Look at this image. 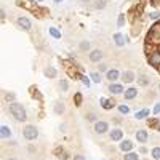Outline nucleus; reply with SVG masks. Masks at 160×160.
Listing matches in <instances>:
<instances>
[{
    "instance_id": "33",
    "label": "nucleus",
    "mask_w": 160,
    "mask_h": 160,
    "mask_svg": "<svg viewBox=\"0 0 160 160\" xmlns=\"http://www.w3.org/2000/svg\"><path fill=\"white\" fill-rule=\"evenodd\" d=\"M75 104L77 106L82 104V95H80V93H75Z\"/></svg>"
},
{
    "instance_id": "37",
    "label": "nucleus",
    "mask_w": 160,
    "mask_h": 160,
    "mask_svg": "<svg viewBox=\"0 0 160 160\" xmlns=\"http://www.w3.org/2000/svg\"><path fill=\"white\" fill-rule=\"evenodd\" d=\"M160 112V102H157V106L154 108V114H158Z\"/></svg>"
},
{
    "instance_id": "24",
    "label": "nucleus",
    "mask_w": 160,
    "mask_h": 160,
    "mask_svg": "<svg viewBox=\"0 0 160 160\" xmlns=\"http://www.w3.org/2000/svg\"><path fill=\"white\" fill-rule=\"evenodd\" d=\"M151 155H152V158L160 160V148H154V149H152V152H151Z\"/></svg>"
},
{
    "instance_id": "20",
    "label": "nucleus",
    "mask_w": 160,
    "mask_h": 160,
    "mask_svg": "<svg viewBox=\"0 0 160 160\" xmlns=\"http://www.w3.org/2000/svg\"><path fill=\"white\" fill-rule=\"evenodd\" d=\"M90 47H91V43L88 42V40H82V42H80V45H78V48L82 50V51H88Z\"/></svg>"
},
{
    "instance_id": "5",
    "label": "nucleus",
    "mask_w": 160,
    "mask_h": 160,
    "mask_svg": "<svg viewBox=\"0 0 160 160\" xmlns=\"http://www.w3.org/2000/svg\"><path fill=\"white\" fill-rule=\"evenodd\" d=\"M149 64L152 66V68H160V51H155L152 53V55L148 58Z\"/></svg>"
},
{
    "instance_id": "3",
    "label": "nucleus",
    "mask_w": 160,
    "mask_h": 160,
    "mask_svg": "<svg viewBox=\"0 0 160 160\" xmlns=\"http://www.w3.org/2000/svg\"><path fill=\"white\" fill-rule=\"evenodd\" d=\"M16 24H18V28L22 29V31H31V28H32L31 19L26 18V16H18L16 18Z\"/></svg>"
},
{
    "instance_id": "23",
    "label": "nucleus",
    "mask_w": 160,
    "mask_h": 160,
    "mask_svg": "<svg viewBox=\"0 0 160 160\" xmlns=\"http://www.w3.org/2000/svg\"><path fill=\"white\" fill-rule=\"evenodd\" d=\"M59 88L62 90V91H68L69 90V83H68V80H59Z\"/></svg>"
},
{
    "instance_id": "36",
    "label": "nucleus",
    "mask_w": 160,
    "mask_h": 160,
    "mask_svg": "<svg viewBox=\"0 0 160 160\" xmlns=\"http://www.w3.org/2000/svg\"><path fill=\"white\" fill-rule=\"evenodd\" d=\"M74 160H85V157L82 154H77V155H74Z\"/></svg>"
},
{
    "instance_id": "12",
    "label": "nucleus",
    "mask_w": 160,
    "mask_h": 160,
    "mask_svg": "<svg viewBox=\"0 0 160 160\" xmlns=\"http://www.w3.org/2000/svg\"><path fill=\"white\" fill-rule=\"evenodd\" d=\"M122 78H123L125 83H131L133 80H135V72H133V71H125L122 74Z\"/></svg>"
},
{
    "instance_id": "11",
    "label": "nucleus",
    "mask_w": 160,
    "mask_h": 160,
    "mask_svg": "<svg viewBox=\"0 0 160 160\" xmlns=\"http://www.w3.org/2000/svg\"><path fill=\"white\" fill-rule=\"evenodd\" d=\"M114 42H115L117 47H123L125 42H127V38H125L122 34H120V32H117V34H114Z\"/></svg>"
},
{
    "instance_id": "17",
    "label": "nucleus",
    "mask_w": 160,
    "mask_h": 160,
    "mask_svg": "<svg viewBox=\"0 0 160 160\" xmlns=\"http://www.w3.org/2000/svg\"><path fill=\"white\" fill-rule=\"evenodd\" d=\"M45 75H47L48 78H56L58 71H56L55 68H48V69H45Z\"/></svg>"
},
{
    "instance_id": "32",
    "label": "nucleus",
    "mask_w": 160,
    "mask_h": 160,
    "mask_svg": "<svg viewBox=\"0 0 160 160\" xmlns=\"http://www.w3.org/2000/svg\"><path fill=\"white\" fill-rule=\"evenodd\" d=\"M15 98H16L15 93H7V95H5V99L7 101H15Z\"/></svg>"
},
{
    "instance_id": "13",
    "label": "nucleus",
    "mask_w": 160,
    "mask_h": 160,
    "mask_svg": "<svg viewBox=\"0 0 160 160\" xmlns=\"http://www.w3.org/2000/svg\"><path fill=\"white\" fill-rule=\"evenodd\" d=\"M118 71L117 69H111V71H108V72H106V77H108V80H111V83H114L115 82V80L118 78Z\"/></svg>"
},
{
    "instance_id": "27",
    "label": "nucleus",
    "mask_w": 160,
    "mask_h": 160,
    "mask_svg": "<svg viewBox=\"0 0 160 160\" xmlns=\"http://www.w3.org/2000/svg\"><path fill=\"white\" fill-rule=\"evenodd\" d=\"M95 8H96V10H102V8H106V0H96Z\"/></svg>"
},
{
    "instance_id": "31",
    "label": "nucleus",
    "mask_w": 160,
    "mask_h": 160,
    "mask_svg": "<svg viewBox=\"0 0 160 160\" xmlns=\"http://www.w3.org/2000/svg\"><path fill=\"white\" fill-rule=\"evenodd\" d=\"M82 78V83L87 87V88H90V85H91V78H88V77H80Z\"/></svg>"
},
{
    "instance_id": "22",
    "label": "nucleus",
    "mask_w": 160,
    "mask_h": 160,
    "mask_svg": "<svg viewBox=\"0 0 160 160\" xmlns=\"http://www.w3.org/2000/svg\"><path fill=\"white\" fill-rule=\"evenodd\" d=\"M123 160H139V157H138V154H135V152H128V154H125Z\"/></svg>"
},
{
    "instance_id": "9",
    "label": "nucleus",
    "mask_w": 160,
    "mask_h": 160,
    "mask_svg": "<svg viewBox=\"0 0 160 160\" xmlns=\"http://www.w3.org/2000/svg\"><path fill=\"white\" fill-rule=\"evenodd\" d=\"M109 91L112 95H123V87L120 83H111L109 85Z\"/></svg>"
},
{
    "instance_id": "42",
    "label": "nucleus",
    "mask_w": 160,
    "mask_h": 160,
    "mask_svg": "<svg viewBox=\"0 0 160 160\" xmlns=\"http://www.w3.org/2000/svg\"><path fill=\"white\" fill-rule=\"evenodd\" d=\"M158 90H160V83H158Z\"/></svg>"
},
{
    "instance_id": "18",
    "label": "nucleus",
    "mask_w": 160,
    "mask_h": 160,
    "mask_svg": "<svg viewBox=\"0 0 160 160\" xmlns=\"http://www.w3.org/2000/svg\"><path fill=\"white\" fill-rule=\"evenodd\" d=\"M0 130H2V138H3V139H7V138L11 136V128H10V127L2 125V128H0Z\"/></svg>"
},
{
    "instance_id": "28",
    "label": "nucleus",
    "mask_w": 160,
    "mask_h": 160,
    "mask_svg": "<svg viewBox=\"0 0 160 160\" xmlns=\"http://www.w3.org/2000/svg\"><path fill=\"white\" fill-rule=\"evenodd\" d=\"M138 82H139V85L146 87V85H149V78L146 77V75H141V77H139V80H138Z\"/></svg>"
},
{
    "instance_id": "40",
    "label": "nucleus",
    "mask_w": 160,
    "mask_h": 160,
    "mask_svg": "<svg viewBox=\"0 0 160 160\" xmlns=\"http://www.w3.org/2000/svg\"><path fill=\"white\" fill-rule=\"evenodd\" d=\"M37 2H43V0H37Z\"/></svg>"
},
{
    "instance_id": "41",
    "label": "nucleus",
    "mask_w": 160,
    "mask_h": 160,
    "mask_svg": "<svg viewBox=\"0 0 160 160\" xmlns=\"http://www.w3.org/2000/svg\"><path fill=\"white\" fill-rule=\"evenodd\" d=\"M158 131H160V125H158Z\"/></svg>"
},
{
    "instance_id": "39",
    "label": "nucleus",
    "mask_w": 160,
    "mask_h": 160,
    "mask_svg": "<svg viewBox=\"0 0 160 160\" xmlns=\"http://www.w3.org/2000/svg\"><path fill=\"white\" fill-rule=\"evenodd\" d=\"M8 160H16V158H8Z\"/></svg>"
},
{
    "instance_id": "14",
    "label": "nucleus",
    "mask_w": 160,
    "mask_h": 160,
    "mask_svg": "<svg viewBox=\"0 0 160 160\" xmlns=\"http://www.w3.org/2000/svg\"><path fill=\"white\" fill-rule=\"evenodd\" d=\"M148 131L146 130H138L136 131V139H138V142H146L148 141Z\"/></svg>"
},
{
    "instance_id": "21",
    "label": "nucleus",
    "mask_w": 160,
    "mask_h": 160,
    "mask_svg": "<svg viewBox=\"0 0 160 160\" xmlns=\"http://www.w3.org/2000/svg\"><path fill=\"white\" fill-rule=\"evenodd\" d=\"M90 78H91V82L99 83V82H101V74H99V72H91V74H90Z\"/></svg>"
},
{
    "instance_id": "8",
    "label": "nucleus",
    "mask_w": 160,
    "mask_h": 160,
    "mask_svg": "<svg viewBox=\"0 0 160 160\" xmlns=\"http://www.w3.org/2000/svg\"><path fill=\"white\" fill-rule=\"evenodd\" d=\"M109 136H111L112 141H122V138H123V131L120 130V128H115V130H112V131L109 133Z\"/></svg>"
},
{
    "instance_id": "29",
    "label": "nucleus",
    "mask_w": 160,
    "mask_h": 160,
    "mask_svg": "<svg viewBox=\"0 0 160 160\" xmlns=\"http://www.w3.org/2000/svg\"><path fill=\"white\" fill-rule=\"evenodd\" d=\"M123 24H125V15H118L117 26H118V28H123Z\"/></svg>"
},
{
    "instance_id": "38",
    "label": "nucleus",
    "mask_w": 160,
    "mask_h": 160,
    "mask_svg": "<svg viewBox=\"0 0 160 160\" xmlns=\"http://www.w3.org/2000/svg\"><path fill=\"white\" fill-rule=\"evenodd\" d=\"M53 2H56V3H59V2H62V0H53Z\"/></svg>"
},
{
    "instance_id": "7",
    "label": "nucleus",
    "mask_w": 160,
    "mask_h": 160,
    "mask_svg": "<svg viewBox=\"0 0 160 160\" xmlns=\"http://www.w3.org/2000/svg\"><path fill=\"white\" fill-rule=\"evenodd\" d=\"M53 111H55L56 115H62L66 112V104L62 101H55V106H53Z\"/></svg>"
},
{
    "instance_id": "1",
    "label": "nucleus",
    "mask_w": 160,
    "mask_h": 160,
    "mask_svg": "<svg viewBox=\"0 0 160 160\" xmlns=\"http://www.w3.org/2000/svg\"><path fill=\"white\" fill-rule=\"evenodd\" d=\"M8 111L13 115V118L18 120V122H26V120H28V112H26L22 104H19V102H11Z\"/></svg>"
},
{
    "instance_id": "15",
    "label": "nucleus",
    "mask_w": 160,
    "mask_h": 160,
    "mask_svg": "<svg viewBox=\"0 0 160 160\" xmlns=\"http://www.w3.org/2000/svg\"><path fill=\"white\" fill-rule=\"evenodd\" d=\"M125 99H133V98H136V95H138V90L136 88H128V90H125Z\"/></svg>"
},
{
    "instance_id": "26",
    "label": "nucleus",
    "mask_w": 160,
    "mask_h": 160,
    "mask_svg": "<svg viewBox=\"0 0 160 160\" xmlns=\"http://www.w3.org/2000/svg\"><path fill=\"white\" fill-rule=\"evenodd\" d=\"M50 34L55 37V38H61V32H59L56 28H50Z\"/></svg>"
},
{
    "instance_id": "30",
    "label": "nucleus",
    "mask_w": 160,
    "mask_h": 160,
    "mask_svg": "<svg viewBox=\"0 0 160 160\" xmlns=\"http://www.w3.org/2000/svg\"><path fill=\"white\" fill-rule=\"evenodd\" d=\"M118 111L122 112V114H128L130 112V108H128V106H125V104H120L118 106Z\"/></svg>"
},
{
    "instance_id": "2",
    "label": "nucleus",
    "mask_w": 160,
    "mask_h": 160,
    "mask_svg": "<svg viewBox=\"0 0 160 160\" xmlns=\"http://www.w3.org/2000/svg\"><path fill=\"white\" fill-rule=\"evenodd\" d=\"M22 136L28 139V141H35L38 138V130L35 125H28V127H24L22 130Z\"/></svg>"
},
{
    "instance_id": "4",
    "label": "nucleus",
    "mask_w": 160,
    "mask_h": 160,
    "mask_svg": "<svg viewBox=\"0 0 160 160\" xmlns=\"http://www.w3.org/2000/svg\"><path fill=\"white\" fill-rule=\"evenodd\" d=\"M95 131L98 133V135H104V133H108V131H109L108 122H102V120H99V122H95Z\"/></svg>"
},
{
    "instance_id": "10",
    "label": "nucleus",
    "mask_w": 160,
    "mask_h": 160,
    "mask_svg": "<svg viewBox=\"0 0 160 160\" xmlns=\"http://www.w3.org/2000/svg\"><path fill=\"white\" fill-rule=\"evenodd\" d=\"M118 148H120V151H123V152H130V151L133 149V142H131L130 139H125V141H120V144H118Z\"/></svg>"
},
{
    "instance_id": "6",
    "label": "nucleus",
    "mask_w": 160,
    "mask_h": 160,
    "mask_svg": "<svg viewBox=\"0 0 160 160\" xmlns=\"http://www.w3.org/2000/svg\"><path fill=\"white\" fill-rule=\"evenodd\" d=\"M88 58H90L91 62H99V61L102 59V51H101V50H91L90 55H88Z\"/></svg>"
},
{
    "instance_id": "25",
    "label": "nucleus",
    "mask_w": 160,
    "mask_h": 160,
    "mask_svg": "<svg viewBox=\"0 0 160 160\" xmlns=\"http://www.w3.org/2000/svg\"><path fill=\"white\" fill-rule=\"evenodd\" d=\"M85 118H87V122H96V114L95 112H88L85 115Z\"/></svg>"
},
{
    "instance_id": "19",
    "label": "nucleus",
    "mask_w": 160,
    "mask_h": 160,
    "mask_svg": "<svg viewBox=\"0 0 160 160\" xmlns=\"http://www.w3.org/2000/svg\"><path fill=\"white\" fill-rule=\"evenodd\" d=\"M149 115V109H142V111H139V112H136L135 114V117L138 118V120H141V118H146Z\"/></svg>"
},
{
    "instance_id": "35",
    "label": "nucleus",
    "mask_w": 160,
    "mask_h": 160,
    "mask_svg": "<svg viewBox=\"0 0 160 160\" xmlns=\"http://www.w3.org/2000/svg\"><path fill=\"white\" fill-rule=\"evenodd\" d=\"M98 68H99V72H108V66H106V64H102V62H99V66H98Z\"/></svg>"
},
{
    "instance_id": "34",
    "label": "nucleus",
    "mask_w": 160,
    "mask_h": 160,
    "mask_svg": "<svg viewBox=\"0 0 160 160\" xmlns=\"http://www.w3.org/2000/svg\"><path fill=\"white\" fill-rule=\"evenodd\" d=\"M149 18L151 19H158L160 18V13L158 11H154V13H151V15H149Z\"/></svg>"
},
{
    "instance_id": "16",
    "label": "nucleus",
    "mask_w": 160,
    "mask_h": 160,
    "mask_svg": "<svg viewBox=\"0 0 160 160\" xmlns=\"http://www.w3.org/2000/svg\"><path fill=\"white\" fill-rule=\"evenodd\" d=\"M99 102H101V106H102V109H106V111H109V109H112V108H114V102H112L111 99L101 98V99H99Z\"/></svg>"
}]
</instances>
